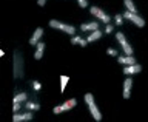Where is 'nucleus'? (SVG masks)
Listing matches in <instances>:
<instances>
[{
    "mask_svg": "<svg viewBox=\"0 0 148 122\" xmlns=\"http://www.w3.org/2000/svg\"><path fill=\"white\" fill-rule=\"evenodd\" d=\"M85 104L88 105V108H90L91 114H92V118H94L97 122L102 121V113L99 111V108H97L96 101H94V96H92L91 93H86V94H85Z\"/></svg>",
    "mask_w": 148,
    "mask_h": 122,
    "instance_id": "obj_1",
    "label": "nucleus"
},
{
    "mask_svg": "<svg viewBox=\"0 0 148 122\" xmlns=\"http://www.w3.org/2000/svg\"><path fill=\"white\" fill-rule=\"evenodd\" d=\"M22 76H23V59L18 53H16L14 54V77L20 79Z\"/></svg>",
    "mask_w": 148,
    "mask_h": 122,
    "instance_id": "obj_2",
    "label": "nucleus"
},
{
    "mask_svg": "<svg viewBox=\"0 0 148 122\" xmlns=\"http://www.w3.org/2000/svg\"><path fill=\"white\" fill-rule=\"evenodd\" d=\"M49 26L51 28H56V30H60L63 32H68V34H74V26L73 25H66V23H62L59 20H56V19H53V20H49Z\"/></svg>",
    "mask_w": 148,
    "mask_h": 122,
    "instance_id": "obj_3",
    "label": "nucleus"
},
{
    "mask_svg": "<svg viewBox=\"0 0 148 122\" xmlns=\"http://www.w3.org/2000/svg\"><path fill=\"white\" fill-rule=\"evenodd\" d=\"M116 39H117V42L120 43V46H122L125 56H133L134 50L131 48V45H130L128 42H127V39H125V36L122 34V32H116Z\"/></svg>",
    "mask_w": 148,
    "mask_h": 122,
    "instance_id": "obj_4",
    "label": "nucleus"
},
{
    "mask_svg": "<svg viewBox=\"0 0 148 122\" xmlns=\"http://www.w3.org/2000/svg\"><path fill=\"white\" fill-rule=\"evenodd\" d=\"M76 105H77V101H76V99H68V101H65L62 105L54 107L53 113H54V114H60V113H63V111H68V110L74 108Z\"/></svg>",
    "mask_w": 148,
    "mask_h": 122,
    "instance_id": "obj_5",
    "label": "nucleus"
},
{
    "mask_svg": "<svg viewBox=\"0 0 148 122\" xmlns=\"http://www.w3.org/2000/svg\"><path fill=\"white\" fill-rule=\"evenodd\" d=\"M123 16V19H127V20H130V22H133L136 26H139V28H142V26H145V20L139 16V14H134V12H130V11H127V12H123L122 14Z\"/></svg>",
    "mask_w": 148,
    "mask_h": 122,
    "instance_id": "obj_6",
    "label": "nucleus"
},
{
    "mask_svg": "<svg viewBox=\"0 0 148 122\" xmlns=\"http://www.w3.org/2000/svg\"><path fill=\"white\" fill-rule=\"evenodd\" d=\"M90 12H91L94 17L99 19V20H102L103 23H111V17H110L105 11H102L100 8H97V6H91V8H90Z\"/></svg>",
    "mask_w": 148,
    "mask_h": 122,
    "instance_id": "obj_7",
    "label": "nucleus"
},
{
    "mask_svg": "<svg viewBox=\"0 0 148 122\" xmlns=\"http://www.w3.org/2000/svg\"><path fill=\"white\" fill-rule=\"evenodd\" d=\"M142 71V67L139 63H133V65H125V68H123V74H137V73H140Z\"/></svg>",
    "mask_w": 148,
    "mask_h": 122,
    "instance_id": "obj_8",
    "label": "nucleus"
},
{
    "mask_svg": "<svg viewBox=\"0 0 148 122\" xmlns=\"http://www.w3.org/2000/svg\"><path fill=\"white\" fill-rule=\"evenodd\" d=\"M32 119V113H31V111L29 110H28V111H25V113H16V114H14V118H12V121L14 122H22V121H31Z\"/></svg>",
    "mask_w": 148,
    "mask_h": 122,
    "instance_id": "obj_9",
    "label": "nucleus"
},
{
    "mask_svg": "<svg viewBox=\"0 0 148 122\" xmlns=\"http://www.w3.org/2000/svg\"><path fill=\"white\" fill-rule=\"evenodd\" d=\"M42 36H43V28H37V30L34 31V34H32V37L29 39V45H37L42 39Z\"/></svg>",
    "mask_w": 148,
    "mask_h": 122,
    "instance_id": "obj_10",
    "label": "nucleus"
},
{
    "mask_svg": "<svg viewBox=\"0 0 148 122\" xmlns=\"http://www.w3.org/2000/svg\"><path fill=\"white\" fill-rule=\"evenodd\" d=\"M131 87H133L131 77L125 79V82H123V99H128V97L131 96Z\"/></svg>",
    "mask_w": 148,
    "mask_h": 122,
    "instance_id": "obj_11",
    "label": "nucleus"
},
{
    "mask_svg": "<svg viewBox=\"0 0 148 122\" xmlns=\"http://www.w3.org/2000/svg\"><path fill=\"white\" fill-rule=\"evenodd\" d=\"M80 30H82V31H85V32H91V31H96V30H99V23H97V22L83 23V25H80Z\"/></svg>",
    "mask_w": 148,
    "mask_h": 122,
    "instance_id": "obj_12",
    "label": "nucleus"
},
{
    "mask_svg": "<svg viewBox=\"0 0 148 122\" xmlns=\"http://www.w3.org/2000/svg\"><path fill=\"white\" fill-rule=\"evenodd\" d=\"M117 62L122 63V65H133V63H136V59H134L133 56H119Z\"/></svg>",
    "mask_w": 148,
    "mask_h": 122,
    "instance_id": "obj_13",
    "label": "nucleus"
},
{
    "mask_svg": "<svg viewBox=\"0 0 148 122\" xmlns=\"http://www.w3.org/2000/svg\"><path fill=\"white\" fill-rule=\"evenodd\" d=\"M102 37V31L100 30H96V31H91V34L86 37V42L90 43V42H96V40H99Z\"/></svg>",
    "mask_w": 148,
    "mask_h": 122,
    "instance_id": "obj_14",
    "label": "nucleus"
},
{
    "mask_svg": "<svg viewBox=\"0 0 148 122\" xmlns=\"http://www.w3.org/2000/svg\"><path fill=\"white\" fill-rule=\"evenodd\" d=\"M37 50H36V54H34V59H42V56H43V51H45V43H42V42H39V43L36 45Z\"/></svg>",
    "mask_w": 148,
    "mask_h": 122,
    "instance_id": "obj_15",
    "label": "nucleus"
},
{
    "mask_svg": "<svg viewBox=\"0 0 148 122\" xmlns=\"http://www.w3.org/2000/svg\"><path fill=\"white\" fill-rule=\"evenodd\" d=\"M25 108L29 110V111H39L40 110V105L37 102H32V101H26L25 102Z\"/></svg>",
    "mask_w": 148,
    "mask_h": 122,
    "instance_id": "obj_16",
    "label": "nucleus"
},
{
    "mask_svg": "<svg viewBox=\"0 0 148 122\" xmlns=\"http://www.w3.org/2000/svg\"><path fill=\"white\" fill-rule=\"evenodd\" d=\"M71 43L73 45H80V46H86V39H82V37H79V36H74L71 37Z\"/></svg>",
    "mask_w": 148,
    "mask_h": 122,
    "instance_id": "obj_17",
    "label": "nucleus"
},
{
    "mask_svg": "<svg viewBox=\"0 0 148 122\" xmlns=\"http://www.w3.org/2000/svg\"><path fill=\"white\" fill-rule=\"evenodd\" d=\"M123 3H125V8H127L130 12H134V14H137L136 5H134V2H133V0H123Z\"/></svg>",
    "mask_w": 148,
    "mask_h": 122,
    "instance_id": "obj_18",
    "label": "nucleus"
},
{
    "mask_svg": "<svg viewBox=\"0 0 148 122\" xmlns=\"http://www.w3.org/2000/svg\"><path fill=\"white\" fill-rule=\"evenodd\" d=\"M68 82H69V76H65V74H62L60 76V91H65V88H66L68 85Z\"/></svg>",
    "mask_w": 148,
    "mask_h": 122,
    "instance_id": "obj_19",
    "label": "nucleus"
},
{
    "mask_svg": "<svg viewBox=\"0 0 148 122\" xmlns=\"http://www.w3.org/2000/svg\"><path fill=\"white\" fill-rule=\"evenodd\" d=\"M28 99V94H26V93L25 91H23V93H17V94L16 96H14V102H22V104H23V102H25Z\"/></svg>",
    "mask_w": 148,
    "mask_h": 122,
    "instance_id": "obj_20",
    "label": "nucleus"
},
{
    "mask_svg": "<svg viewBox=\"0 0 148 122\" xmlns=\"http://www.w3.org/2000/svg\"><path fill=\"white\" fill-rule=\"evenodd\" d=\"M114 22H116V25H122V23H123V16H122V14H116V16H114Z\"/></svg>",
    "mask_w": 148,
    "mask_h": 122,
    "instance_id": "obj_21",
    "label": "nucleus"
},
{
    "mask_svg": "<svg viewBox=\"0 0 148 122\" xmlns=\"http://www.w3.org/2000/svg\"><path fill=\"white\" fill-rule=\"evenodd\" d=\"M32 88H34L36 91H39L40 88H42V83H40V82H37V81H32Z\"/></svg>",
    "mask_w": 148,
    "mask_h": 122,
    "instance_id": "obj_22",
    "label": "nucleus"
},
{
    "mask_svg": "<svg viewBox=\"0 0 148 122\" xmlns=\"http://www.w3.org/2000/svg\"><path fill=\"white\" fill-rule=\"evenodd\" d=\"M20 108H22V102H14V111H16V113H18V111H20Z\"/></svg>",
    "mask_w": 148,
    "mask_h": 122,
    "instance_id": "obj_23",
    "label": "nucleus"
},
{
    "mask_svg": "<svg viewBox=\"0 0 148 122\" xmlns=\"http://www.w3.org/2000/svg\"><path fill=\"white\" fill-rule=\"evenodd\" d=\"M106 54H108V56H117V50L108 48V50H106Z\"/></svg>",
    "mask_w": 148,
    "mask_h": 122,
    "instance_id": "obj_24",
    "label": "nucleus"
},
{
    "mask_svg": "<svg viewBox=\"0 0 148 122\" xmlns=\"http://www.w3.org/2000/svg\"><path fill=\"white\" fill-rule=\"evenodd\" d=\"M77 3H79L80 8H86L88 6V0H77Z\"/></svg>",
    "mask_w": 148,
    "mask_h": 122,
    "instance_id": "obj_25",
    "label": "nucleus"
},
{
    "mask_svg": "<svg viewBox=\"0 0 148 122\" xmlns=\"http://www.w3.org/2000/svg\"><path fill=\"white\" fill-rule=\"evenodd\" d=\"M113 30H114V25H111V23H106L105 32H113Z\"/></svg>",
    "mask_w": 148,
    "mask_h": 122,
    "instance_id": "obj_26",
    "label": "nucleus"
},
{
    "mask_svg": "<svg viewBox=\"0 0 148 122\" xmlns=\"http://www.w3.org/2000/svg\"><path fill=\"white\" fill-rule=\"evenodd\" d=\"M45 3H46V0H37V5H39V6H45Z\"/></svg>",
    "mask_w": 148,
    "mask_h": 122,
    "instance_id": "obj_27",
    "label": "nucleus"
},
{
    "mask_svg": "<svg viewBox=\"0 0 148 122\" xmlns=\"http://www.w3.org/2000/svg\"><path fill=\"white\" fill-rule=\"evenodd\" d=\"M3 54H5V51H3V50H0V57H2Z\"/></svg>",
    "mask_w": 148,
    "mask_h": 122,
    "instance_id": "obj_28",
    "label": "nucleus"
}]
</instances>
